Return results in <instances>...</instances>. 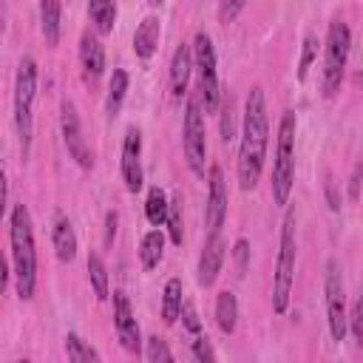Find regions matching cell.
Returning a JSON list of instances; mask_svg holds the SVG:
<instances>
[{"label":"cell","mask_w":363,"mask_h":363,"mask_svg":"<svg viewBox=\"0 0 363 363\" xmlns=\"http://www.w3.org/2000/svg\"><path fill=\"white\" fill-rule=\"evenodd\" d=\"M182 323H184V329H187L190 337L199 335V332H204L201 329V320H199V315H196V309H193L190 301H184V306H182Z\"/></svg>","instance_id":"cell-36"},{"label":"cell","mask_w":363,"mask_h":363,"mask_svg":"<svg viewBox=\"0 0 363 363\" xmlns=\"http://www.w3.org/2000/svg\"><path fill=\"white\" fill-rule=\"evenodd\" d=\"M218 130H221V139L224 142H233L235 139V99L227 94L221 96V105H218Z\"/></svg>","instance_id":"cell-30"},{"label":"cell","mask_w":363,"mask_h":363,"mask_svg":"<svg viewBox=\"0 0 363 363\" xmlns=\"http://www.w3.org/2000/svg\"><path fill=\"white\" fill-rule=\"evenodd\" d=\"M88 17L96 34H113L116 26V0H88Z\"/></svg>","instance_id":"cell-24"},{"label":"cell","mask_w":363,"mask_h":363,"mask_svg":"<svg viewBox=\"0 0 363 363\" xmlns=\"http://www.w3.org/2000/svg\"><path fill=\"white\" fill-rule=\"evenodd\" d=\"M247 0H218V23L221 26H230L235 23V17L244 11Z\"/></svg>","instance_id":"cell-35"},{"label":"cell","mask_w":363,"mask_h":363,"mask_svg":"<svg viewBox=\"0 0 363 363\" xmlns=\"http://www.w3.org/2000/svg\"><path fill=\"white\" fill-rule=\"evenodd\" d=\"M230 252H233V261H235V275L244 278L247 269H250V241L247 238H235Z\"/></svg>","instance_id":"cell-33"},{"label":"cell","mask_w":363,"mask_h":363,"mask_svg":"<svg viewBox=\"0 0 363 363\" xmlns=\"http://www.w3.org/2000/svg\"><path fill=\"white\" fill-rule=\"evenodd\" d=\"M164 244H167V238H164V233L159 227H153V230H147L142 235V241H139V261H142L145 269H156L162 264Z\"/></svg>","instance_id":"cell-23"},{"label":"cell","mask_w":363,"mask_h":363,"mask_svg":"<svg viewBox=\"0 0 363 363\" xmlns=\"http://www.w3.org/2000/svg\"><path fill=\"white\" fill-rule=\"evenodd\" d=\"M267 147H269L267 96L261 85H252L244 99V119H241V139H238V159H235V176L244 193L255 190L261 182Z\"/></svg>","instance_id":"cell-1"},{"label":"cell","mask_w":363,"mask_h":363,"mask_svg":"<svg viewBox=\"0 0 363 363\" xmlns=\"http://www.w3.org/2000/svg\"><path fill=\"white\" fill-rule=\"evenodd\" d=\"M349 335L354 337L357 346H363V295L354 298V303L349 309Z\"/></svg>","instance_id":"cell-34"},{"label":"cell","mask_w":363,"mask_h":363,"mask_svg":"<svg viewBox=\"0 0 363 363\" xmlns=\"http://www.w3.org/2000/svg\"><path fill=\"white\" fill-rule=\"evenodd\" d=\"M147 3H150V6H162L164 0H147Z\"/></svg>","instance_id":"cell-40"},{"label":"cell","mask_w":363,"mask_h":363,"mask_svg":"<svg viewBox=\"0 0 363 363\" xmlns=\"http://www.w3.org/2000/svg\"><path fill=\"white\" fill-rule=\"evenodd\" d=\"M51 244H54V252L62 264H71L77 258V250H79V241H77V230L71 224L68 216L57 213L54 216V224H51Z\"/></svg>","instance_id":"cell-17"},{"label":"cell","mask_w":363,"mask_h":363,"mask_svg":"<svg viewBox=\"0 0 363 363\" xmlns=\"http://www.w3.org/2000/svg\"><path fill=\"white\" fill-rule=\"evenodd\" d=\"M164 227H167V238H170V244L182 247V241H184V218H182V196H179V193L170 199V210H167V221H164Z\"/></svg>","instance_id":"cell-28"},{"label":"cell","mask_w":363,"mask_h":363,"mask_svg":"<svg viewBox=\"0 0 363 363\" xmlns=\"http://www.w3.org/2000/svg\"><path fill=\"white\" fill-rule=\"evenodd\" d=\"M159 37H162V23H159V17H145L139 26H136V31H133V54L139 57V60H150L153 54H156V48H159Z\"/></svg>","instance_id":"cell-18"},{"label":"cell","mask_w":363,"mask_h":363,"mask_svg":"<svg viewBox=\"0 0 363 363\" xmlns=\"http://www.w3.org/2000/svg\"><path fill=\"white\" fill-rule=\"evenodd\" d=\"M295 261H298V213L289 207L281 221V241H278V258L272 272V312L286 315L295 286Z\"/></svg>","instance_id":"cell-3"},{"label":"cell","mask_w":363,"mask_h":363,"mask_svg":"<svg viewBox=\"0 0 363 363\" xmlns=\"http://www.w3.org/2000/svg\"><path fill=\"white\" fill-rule=\"evenodd\" d=\"M295 130L298 119L295 111H284L278 122V139H275V159H272V201L278 207L289 204L292 187H295Z\"/></svg>","instance_id":"cell-4"},{"label":"cell","mask_w":363,"mask_h":363,"mask_svg":"<svg viewBox=\"0 0 363 363\" xmlns=\"http://www.w3.org/2000/svg\"><path fill=\"white\" fill-rule=\"evenodd\" d=\"M190 354H193V360H201V363H204V360L210 363V360H216V357H218V354H216V349H213V343L207 340V335H204V332H199V335H193V337H190Z\"/></svg>","instance_id":"cell-32"},{"label":"cell","mask_w":363,"mask_h":363,"mask_svg":"<svg viewBox=\"0 0 363 363\" xmlns=\"http://www.w3.org/2000/svg\"><path fill=\"white\" fill-rule=\"evenodd\" d=\"M88 284H91L96 301L111 298V278H108V267L99 252H88Z\"/></svg>","instance_id":"cell-25"},{"label":"cell","mask_w":363,"mask_h":363,"mask_svg":"<svg viewBox=\"0 0 363 363\" xmlns=\"http://www.w3.org/2000/svg\"><path fill=\"white\" fill-rule=\"evenodd\" d=\"M145 357H147L150 363H173V352H170L167 340L159 337V335H150V337L145 340Z\"/></svg>","instance_id":"cell-31"},{"label":"cell","mask_w":363,"mask_h":363,"mask_svg":"<svg viewBox=\"0 0 363 363\" xmlns=\"http://www.w3.org/2000/svg\"><path fill=\"white\" fill-rule=\"evenodd\" d=\"M193 71L199 77V96H201L204 113H216L221 105V85H218L213 37L207 31H196L193 37Z\"/></svg>","instance_id":"cell-8"},{"label":"cell","mask_w":363,"mask_h":363,"mask_svg":"<svg viewBox=\"0 0 363 363\" xmlns=\"http://www.w3.org/2000/svg\"><path fill=\"white\" fill-rule=\"evenodd\" d=\"M167 210H170L167 193H164L159 184H153V187L147 190V199H145V218H147V224H150V227H164Z\"/></svg>","instance_id":"cell-26"},{"label":"cell","mask_w":363,"mask_h":363,"mask_svg":"<svg viewBox=\"0 0 363 363\" xmlns=\"http://www.w3.org/2000/svg\"><path fill=\"white\" fill-rule=\"evenodd\" d=\"M323 193H326L329 207H332V210H340V196H337V187H335V182H332V179H326V182H323Z\"/></svg>","instance_id":"cell-38"},{"label":"cell","mask_w":363,"mask_h":363,"mask_svg":"<svg viewBox=\"0 0 363 363\" xmlns=\"http://www.w3.org/2000/svg\"><path fill=\"white\" fill-rule=\"evenodd\" d=\"M318 37L315 34H306L303 37V43H301V60H298V71H295V77H298V82H306V77H309V68H312V62L318 60Z\"/></svg>","instance_id":"cell-29"},{"label":"cell","mask_w":363,"mask_h":363,"mask_svg":"<svg viewBox=\"0 0 363 363\" xmlns=\"http://www.w3.org/2000/svg\"><path fill=\"white\" fill-rule=\"evenodd\" d=\"M62 349H65V354H68V360H74V363H99L102 360V354L94 349V346H88L77 332H68L65 337H62Z\"/></svg>","instance_id":"cell-27"},{"label":"cell","mask_w":363,"mask_h":363,"mask_svg":"<svg viewBox=\"0 0 363 363\" xmlns=\"http://www.w3.org/2000/svg\"><path fill=\"white\" fill-rule=\"evenodd\" d=\"M213 315H216V326L221 335H233L235 326H238V298L233 289H221L216 295V306H213Z\"/></svg>","instance_id":"cell-20"},{"label":"cell","mask_w":363,"mask_h":363,"mask_svg":"<svg viewBox=\"0 0 363 363\" xmlns=\"http://www.w3.org/2000/svg\"><path fill=\"white\" fill-rule=\"evenodd\" d=\"M323 306H326V323L332 340H346L349 335V309H346V286H343V269L335 258L326 261L323 269Z\"/></svg>","instance_id":"cell-9"},{"label":"cell","mask_w":363,"mask_h":363,"mask_svg":"<svg viewBox=\"0 0 363 363\" xmlns=\"http://www.w3.org/2000/svg\"><path fill=\"white\" fill-rule=\"evenodd\" d=\"M360 173H363V167L354 164L352 179H349V199H357V196H360Z\"/></svg>","instance_id":"cell-39"},{"label":"cell","mask_w":363,"mask_h":363,"mask_svg":"<svg viewBox=\"0 0 363 363\" xmlns=\"http://www.w3.org/2000/svg\"><path fill=\"white\" fill-rule=\"evenodd\" d=\"M349 51H352L349 26L343 20H332L326 28V40H323V96L326 99H335L343 85Z\"/></svg>","instance_id":"cell-6"},{"label":"cell","mask_w":363,"mask_h":363,"mask_svg":"<svg viewBox=\"0 0 363 363\" xmlns=\"http://www.w3.org/2000/svg\"><path fill=\"white\" fill-rule=\"evenodd\" d=\"M113 329H116V337H119V343H122V349L128 354H142V343L145 340H142L130 298L122 289H113Z\"/></svg>","instance_id":"cell-13"},{"label":"cell","mask_w":363,"mask_h":363,"mask_svg":"<svg viewBox=\"0 0 363 363\" xmlns=\"http://www.w3.org/2000/svg\"><path fill=\"white\" fill-rule=\"evenodd\" d=\"M182 150L184 162L193 176H204L207 164V125H204V105L201 96H184V116H182Z\"/></svg>","instance_id":"cell-7"},{"label":"cell","mask_w":363,"mask_h":363,"mask_svg":"<svg viewBox=\"0 0 363 363\" xmlns=\"http://www.w3.org/2000/svg\"><path fill=\"white\" fill-rule=\"evenodd\" d=\"M37 62L34 57H23L14 77V128L20 136V153L23 162L31 156V139H34V99H37Z\"/></svg>","instance_id":"cell-5"},{"label":"cell","mask_w":363,"mask_h":363,"mask_svg":"<svg viewBox=\"0 0 363 363\" xmlns=\"http://www.w3.org/2000/svg\"><path fill=\"white\" fill-rule=\"evenodd\" d=\"M79 71L88 88H94L105 74V48L99 43V34L94 31H85L79 37Z\"/></svg>","instance_id":"cell-15"},{"label":"cell","mask_w":363,"mask_h":363,"mask_svg":"<svg viewBox=\"0 0 363 363\" xmlns=\"http://www.w3.org/2000/svg\"><path fill=\"white\" fill-rule=\"evenodd\" d=\"M60 128H62V142H65V150L68 156L82 167V170H91L94 167V150L88 147L85 136H82V125H79V113H77V105L62 96L60 102Z\"/></svg>","instance_id":"cell-10"},{"label":"cell","mask_w":363,"mask_h":363,"mask_svg":"<svg viewBox=\"0 0 363 363\" xmlns=\"http://www.w3.org/2000/svg\"><path fill=\"white\" fill-rule=\"evenodd\" d=\"M9 250H11V272L20 301H31L37 289V244H34V221L23 201L9 210Z\"/></svg>","instance_id":"cell-2"},{"label":"cell","mask_w":363,"mask_h":363,"mask_svg":"<svg viewBox=\"0 0 363 363\" xmlns=\"http://www.w3.org/2000/svg\"><path fill=\"white\" fill-rule=\"evenodd\" d=\"M119 173L125 182L128 193H139L145 184V170H142V130L139 128H128L122 136V159H119Z\"/></svg>","instance_id":"cell-12"},{"label":"cell","mask_w":363,"mask_h":363,"mask_svg":"<svg viewBox=\"0 0 363 363\" xmlns=\"http://www.w3.org/2000/svg\"><path fill=\"white\" fill-rule=\"evenodd\" d=\"M40 31L45 45H57L62 37V0H40Z\"/></svg>","instance_id":"cell-19"},{"label":"cell","mask_w":363,"mask_h":363,"mask_svg":"<svg viewBox=\"0 0 363 363\" xmlns=\"http://www.w3.org/2000/svg\"><path fill=\"white\" fill-rule=\"evenodd\" d=\"M224 258H227V241H224L221 230L207 233L204 247H201V252H199V267H196V281H199V286L207 289V286L216 284V278L221 275Z\"/></svg>","instance_id":"cell-14"},{"label":"cell","mask_w":363,"mask_h":363,"mask_svg":"<svg viewBox=\"0 0 363 363\" xmlns=\"http://www.w3.org/2000/svg\"><path fill=\"white\" fill-rule=\"evenodd\" d=\"M227 204H230V193H227V179L221 164H210L207 167V201H204V224L207 233L221 230L227 221Z\"/></svg>","instance_id":"cell-11"},{"label":"cell","mask_w":363,"mask_h":363,"mask_svg":"<svg viewBox=\"0 0 363 363\" xmlns=\"http://www.w3.org/2000/svg\"><path fill=\"white\" fill-rule=\"evenodd\" d=\"M128 85H130V77L125 68H113L111 79H108V94H105V113L108 119L119 116L122 105H125V96H128Z\"/></svg>","instance_id":"cell-22"},{"label":"cell","mask_w":363,"mask_h":363,"mask_svg":"<svg viewBox=\"0 0 363 363\" xmlns=\"http://www.w3.org/2000/svg\"><path fill=\"white\" fill-rule=\"evenodd\" d=\"M190 74H193V45L182 43V45L173 48L170 68H167V88H170V99L173 102H182L187 96Z\"/></svg>","instance_id":"cell-16"},{"label":"cell","mask_w":363,"mask_h":363,"mask_svg":"<svg viewBox=\"0 0 363 363\" xmlns=\"http://www.w3.org/2000/svg\"><path fill=\"white\" fill-rule=\"evenodd\" d=\"M182 306H184V284L182 278H167L164 289H162V320L167 326H173L182 318Z\"/></svg>","instance_id":"cell-21"},{"label":"cell","mask_w":363,"mask_h":363,"mask_svg":"<svg viewBox=\"0 0 363 363\" xmlns=\"http://www.w3.org/2000/svg\"><path fill=\"white\" fill-rule=\"evenodd\" d=\"M116 224H119V216H116L113 210H108V213H105V247L113 244V238H116Z\"/></svg>","instance_id":"cell-37"}]
</instances>
